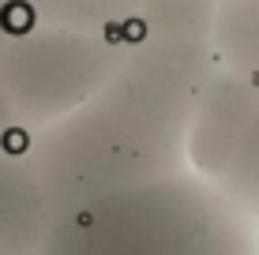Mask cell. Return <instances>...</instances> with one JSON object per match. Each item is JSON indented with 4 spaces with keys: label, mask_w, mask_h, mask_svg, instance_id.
<instances>
[{
    "label": "cell",
    "mask_w": 259,
    "mask_h": 255,
    "mask_svg": "<svg viewBox=\"0 0 259 255\" xmlns=\"http://www.w3.org/2000/svg\"><path fill=\"white\" fill-rule=\"evenodd\" d=\"M214 64V45L136 34L94 98L26 135V158L53 214L188 169L195 101Z\"/></svg>",
    "instance_id": "obj_1"
},
{
    "label": "cell",
    "mask_w": 259,
    "mask_h": 255,
    "mask_svg": "<svg viewBox=\"0 0 259 255\" xmlns=\"http://www.w3.org/2000/svg\"><path fill=\"white\" fill-rule=\"evenodd\" d=\"M41 255H259V222L184 169L57 214Z\"/></svg>",
    "instance_id": "obj_2"
},
{
    "label": "cell",
    "mask_w": 259,
    "mask_h": 255,
    "mask_svg": "<svg viewBox=\"0 0 259 255\" xmlns=\"http://www.w3.org/2000/svg\"><path fill=\"white\" fill-rule=\"evenodd\" d=\"M128 41L46 23H15L0 41V86L23 135L49 128L94 98L124 64Z\"/></svg>",
    "instance_id": "obj_3"
},
{
    "label": "cell",
    "mask_w": 259,
    "mask_h": 255,
    "mask_svg": "<svg viewBox=\"0 0 259 255\" xmlns=\"http://www.w3.org/2000/svg\"><path fill=\"white\" fill-rule=\"evenodd\" d=\"M188 169L259 222V86L214 64L195 101Z\"/></svg>",
    "instance_id": "obj_4"
},
{
    "label": "cell",
    "mask_w": 259,
    "mask_h": 255,
    "mask_svg": "<svg viewBox=\"0 0 259 255\" xmlns=\"http://www.w3.org/2000/svg\"><path fill=\"white\" fill-rule=\"evenodd\" d=\"M57 222L23 143L0 146V255H41Z\"/></svg>",
    "instance_id": "obj_5"
},
{
    "label": "cell",
    "mask_w": 259,
    "mask_h": 255,
    "mask_svg": "<svg viewBox=\"0 0 259 255\" xmlns=\"http://www.w3.org/2000/svg\"><path fill=\"white\" fill-rule=\"evenodd\" d=\"M147 0H15V12L30 23L64 26L79 34H98L113 41H132Z\"/></svg>",
    "instance_id": "obj_6"
},
{
    "label": "cell",
    "mask_w": 259,
    "mask_h": 255,
    "mask_svg": "<svg viewBox=\"0 0 259 255\" xmlns=\"http://www.w3.org/2000/svg\"><path fill=\"white\" fill-rule=\"evenodd\" d=\"M214 57L259 86V0H218Z\"/></svg>",
    "instance_id": "obj_7"
},
{
    "label": "cell",
    "mask_w": 259,
    "mask_h": 255,
    "mask_svg": "<svg viewBox=\"0 0 259 255\" xmlns=\"http://www.w3.org/2000/svg\"><path fill=\"white\" fill-rule=\"evenodd\" d=\"M214 15L218 0H147L136 34L214 45Z\"/></svg>",
    "instance_id": "obj_8"
},
{
    "label": "cell",
    "mask_w": 259,
    "mask_h": 255,
    "mask_svg": "<svg viewBox=\"0 0 259 255\" xmlns=\"http://www.w3.org/2000/svg\"><path fill=\"white\" fill-rule=\"evenodd\" d=\"M15 26V0H0V41Z\"/></svg>",
    "instance_id": "obj_9"
}]
</instances>
